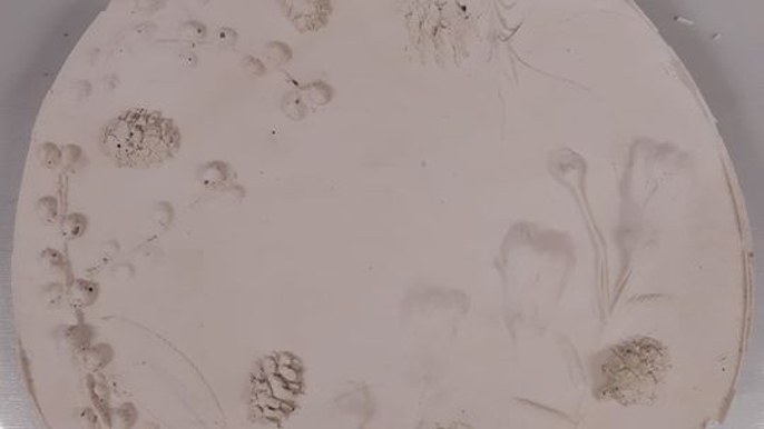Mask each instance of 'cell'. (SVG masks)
<instances>
[{
  "instance_id": "cell-1",
  "label": "cell",
  "mask_w": 764,
  "mask_h": 429,
  "mask_svg": "<svg viewBox=\"0 0 764 429\" xmlns=\"http://www.w3.org/2000/svg\"><path fill=\"white\" fill-rule=\"evenodd\" d=\"M101 143L115 164L127 169H149L177 153L180 132L164 114L134 109L107 124Z\"/></svg>"
},
{
  "instance_id": "cell-2",
  "label": "cell",
  "mask_w": 764,
  "mask_h": 429,
  "mask_svg": "<svg viewBox=\"0 0 764 429\" xmlns=\"http://www.w3.org/2000/svg\"><path fill=\"white\" fill-rule=\"evenodd\" d=\"M180 31L183 36H187V38L202 39L204 38V34H206V28L198 22H186L182 26Z\"/></svg>"
}]
</instances>
